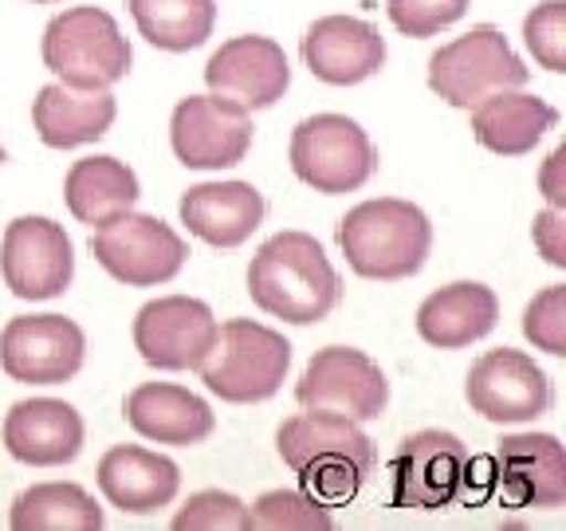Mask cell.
<instances>
[{"label": "cell", "instance_id": "1", "mask_svg": "<svg viewBox=\"0 0 566 531\" xmlns=\"http://www.w3.org/2000/svg\"><path fill=\"white\" fill-rule=\"evenodd\" d=\"M248 295L264 315L307 327L323 323L343 300V280L323 244L300 229L275 232L248 264Z\"/></svg>", "mask_w": 566, "mask_h": 531}, {"label": "cell", "instance_id": "2", "mask_svg": "<svg viewBox=\"0 0 566 531\" xmlns=\"http://www.w3.org/2000/svg\"><path fill=\"white\" fill-rule=\"evenodd\" d=\"M275 449L300 485L323 504L354 500L374 472V441L358 429V421L338 414L307 409L287 417L275 434Z\"/></svg>", "mask_w": 566, "mask_h": 531}, {"label": "cell", "instance_id": "3", "mask_svg": "<svg viewBox=\"0 0 566 531\" xmlns=\"http://www.w3.org/2000/svg\"><path fill=\"white\" fill-rule=\"evenodd\" d=\"M338 248L363 280H409L421 272L433 248V225L417 205L401 197H378L346 212L338 225Z\"/></svg>", "mask_w": 566, "mask_h": 531}, {"label": "cell", "instance_id": "4", "mask_svg": "<svg viewBox=\"0 0 566 531\" xmlns=\"http://www.w3.org/2000/svg\"><path fill=\"white\" fill-rule=\"evenodd\" d=\"M197 371L221 402L232 406L268 402L272 394H280L283 378L292 371V343L256 319H229V323H217V339Z\"/></svg>", "mask_w": 566, "mask_h": 531}, {"label": "cell", "instance_id": "5", "mask_svg": "<svg viewBox=\"0 0 566 531\" xmlns=\"http://www.w3.org/2000/svg\"><path fill=\"white\" fill-rule=\"evenodd\" d=\"M134 63L126 35L103 9H67L44 28V67L80 91H111Z\"/></svg>", "mask_w": 566, "mask_h": 531}, {"label": "cell", "instance_id": "6", "mask_svg": "<svg viewBox=\"0 0 566 531\" xmlns=\"http://www.w3.org/2000/svg\"><path fill=\"white\" fill-rule=\"evenodd\" d=\"M531 71L512 52L504 32H495L492 24H480L472 32L457 35L452 44L437 48L429 60V87L441 95L449 106L472 111L484 103L488 95L500 91H520L527 87Z\"/></svg>", "mask_w": 566, "mask_h": 531}, {"label": "cell", "instance_id": "7", "mask_svg": "<svg viewBox=\"0 0 566 531\" xmlns=\"http://www.w3.org/2000/svg\"><path fill=\"white\" fill-rule=\"evenodd\" d=\"M91 257L106 275H115L126 288H158L186 268L189 248L166 221L150 212H118L111 221L95 225Z\"/></svg>", "mask_w": 566, "mask_h": 531}, {"label": "cell", "instance_id": "8", "mask_svg": "<svg viewBox=\"0 0 566 531\" xmlns=\"http://www.w3.org/2000/svg\"><path fill=\"white\" fill-rule=\"evenodd\" d=\"M292 169L315 194H354L378 169V150L354 118L315 115L295 126Z\"/></svg>", "mask_w": 566, "mask_h": 531}, {"label": "cell", "instance_id": "9", "mask_svg": "<svg viewBox=\"0 0 566 531\" xmlns=\"http://www.w3.org/2000/svg\"><path fill=\"white\" fill-rule=\"evenodd\" d=\"M394 480V504L417 508V512H441L452 508L472 480V457L457 434L444 429H421L406 437L389 460Z\"/></svg>", "mask_w": 566, "mask_h": 531}, {"label": "cell", "instance_id": "10", "mask_svg": "<svg viewBox=\"0 0 566 531\" xmlns=\"http://www.w3.org/2000/svg\"><path fill=\"white\" fill-rule=\"evenodd\" d=\"M295 402L303 409L338 414L363 425L386 414L389 382L370 354L354 351V346H323L303 371Z\"/></svg>", "mask_w": 566, "mask_h": 531}, {"label": "cell", "instance_id": "11", "mask_svg": "<svg viewBox=\"0 0 566 531\" xmlns=\"http://www.w3.org/2000/svg\"><path fill=\"white\" fill-rule=\"evenodd\" d=\"M87 335L75 319L17 315L0 331V371L24 386H63L83 371Z\"/></svg>", "mask_w": 566, "mask_h": 531}, {"label": "cell", "instance_id": "12", "mask_svg": "<svg viewBox=\"0 0 566 531\" xmlns=\"http://www.w3.org/2000/svg\"><path fill=\"white\" fill-rule=\"evenodd\" d=\"M464 398H469L472 414H480L484 421H535L551 409V378L531 354L500 346L472 363L469 378H464Z\"/></svg>", "mask_w": 566, "mask_h": 531}, {"label": "cell", "instance_id": "13", "mask_svg": "<svg viewBox=\"0 0 566 531\" xmlns=\"http://www.w3.org/2000/svg\"><path fill=\"white\" fill-rule=\"evenodd\" d=\"M0 275L17 300H55L75 275V248L63 225L17 217L0 240Z\"/></svg>", "mask_w": 566, "mask_h": 531}, {"label": "cell", "instance_id": "14", "mask_svg": "<svg viewBox=\"0 0 566 531\" xmlns=\"http://www.w3.org/2000/svg\"><path fill=\"white\" fill-rule=\"evenodd\" d=\"M252 118L244 106L217 95H189L174 106L169 142L181 166L189 169H229L252 150Z\"/></svg>", "mask_w": 566, "mask_h": 531}, {"label": "cell", "instance_id": "15", "mask_svg": "<svg viewBox=\"0 0 566 531\" xmlns=\"http://www.w3.org/2000/svg\"><path fill=\"white\" fill-rule=\"evenodd\" d=\"M217 339L209 303L189 295L150 300L134 319V346L154 371H197Z\"/></svg>", "mask_w": 566, "mask_h": 531}, {"label": "cell", "instance_id": "16", "mask_svg": "<svg viewBox=\"0 0 566 531\" xmlns=\"http://www.w3.org/2000/svg\"><path fill=\"white\" fill-rule=\"evenodd\" d=\"M205 83L217 98H229L244 111H264V106L280 103L283 91L292 87V67L275 40L237 35L205 63Z\"/></svg>", "mask_w": 566, "mask_h": 531}, {"label": "cell", "instance_id": "17", "mask_svg": "<svg viewBox=\"0 0 566 531\" xmlns=\"http://www.w3.org/2000/svg\"><path fill=\"white\" fill-rule=\"evenodd\" d=\"M303 63L315 80L331 87H354L381 71L386 40L378 28L358 17H323L303 35Z\"/></svg>", "mask_w": 566, "mask_h": 531}, {"label": "cell", "instance_id": "18", "mask_svg": "<svg viewBox=\"0 0 566 531\" xmlns=\"http://www.w3.org/2000/svg\"><path fill=\"white\" fill-rule=\"evenodd\" d=\"M83 417L75 406L60 398L17 402L4 417V449L32 469L71 465L83 449Z\"/></svg>", "mask_w": 566, "mask_h": 531}, {"label": "cell", "instance_id": "19", "mask_svg": "<svg viewBox=\"0 0 566 531\" xmlns=\"http://www.w3.org/2000/svg\"><path fill=\"white\" fill-rule=\"evenodd\" d=\"M500 492L515 508L566 504V449L555 434H512L495 452Z\"/></svg>", "mask_w": 566, "mask_h": 531}, {"label": "cell", "instance_id": "20", "mask_svg": "<svg viewBox=\"0 0 566 531\" xmlns=\"http://www.w3.org/2000/svg\"><path fill=\"white\" fill-rule=\"evenodd\" d=\"M98 488L123 512L150 516L174 504L177 488H181V469L169 457L142 449V445H115L98 460Z\"/></svg>", "mask_w": 566, "mask_h": 531}, {"label": "cell", "instance_id": "21", "mask_svg": "<svg viewBox=\"0 0 566 531\" xmlns=\"http://www.w3.org/2000/svg\"><path fill=\"white\" fill-rule=\"evenodd\" d=\"M123 414L134 434L158 445H201L217 429L209 402L174 382H146V386L130 389Z\"/></svg>", "mask_w": 566, "mask_h": 531}, {"label": "cell", "instance_id": "22", "mask_svg": "<svg viewBox=\"0 0 566 531\" xmlns=\"http://www.w3.org/2000/svg\"><path fill=\"white\" fill-rule=\"evenodd\" d=\"M181 221L212 248H240L264 221V197L248 181H205L181 197Z\"/></svg>", "mask_w": 566, "mask_h": 531}, {"label": "cell", "instance_id": "23", "mask_svg": "<svg viewBox=\"0 0 566 531\" xmlns=\"http://www.w3.org/2000/svg\"><path fill=\"white\" fill-rule=\"evenodd\" d=\"M118 115V103L111 91H80L67 83H48L32 103L35 134L52 150H75L98 142Z\"/></svg>", "mask_w": 566, "mask_h": 531}, {"label": "cell", "instance_id": "24", "mask_svg": "<svg viewBox=\"0 0 566 531\" xmlns=\"http://www.w3.org/2000/svg\"><path fill=\"white\" fill-rule=\"evenodd\" d=\"M500 323V300L484 283H449L417 308V335L437 351H460Z\"/></svg>", "mask_w": 566, "mask_h": 531}, {"label": "cell", "instance_id": "25", "mask_svg": "<svg viewBox=\"0 0 566 531\" xmlns=\"http://www.w3.org/2000/svg\"><path fill=\"white\" fill-rule=\"evenodd\" d=\"M558 111L539 95L527 91H500L484 103L472 106V134L484 150L504 154V158H523L543 142V134L555 131Z\"/></svg>", "mask_w": 566, "mask_h": 531}, {"label": "cell", "instance_id": "26", "mask_svg": "<svg viewBox=\"0 0 566 531\" xmlns=\"http://www.w3.org/2000/svg\"><path fill=\"white\" fill-rule=\"evenodd\" d=\"M63 201H67L71 217L83 225H103L118 212L134 209L138 201V177L126 162L118 158H83L71 166L67 181H63Z\"/></svg>", "mask_w": 566, "mask_h": 531}, {"label": "cell", "instance_id": "27", "mask_svg": "<svg viewBox=\"0 0 566 531\" xmlns=\"http://www.w3.org/2000/svg\"><path fill=\"white\" fill-rule=\"evenodd\" d=\"M9 523L17 531H98L103 508L95 504L87 488L71 480H44L12 500Z\"/></svg>", "mask_w": 566, "mask_h": 531}, {"label": "cell", "instance_id": "28", "mask_svg": "<svg viewBox=\"0 0 566 531\" xmlns=\"http://www.w3.org/2000/svg\"><path fill=\"white\" fill-rule=\"evenodd\" d=\"M138 32L161 52H193L212 35L217 4L212 0H130Z\"/></svg>", "mask_w": 566, "mask_h": 531}, {"label": "cell", "instance_id": "29", "mask_svg": "<svg viewBox=\"0 0 566 531\" xmlns=\"http://www.w3.org/2000/svg\"><path fill=\"white\" fill-rule=\"evenodd\" d=\"M248 516H252V528H260V531H331L335 528L327 504L315 500L311 492H295V488L264 492L256 504L248 508Z\"/></svg>", "mask_w": 566, "mask_h": 531}, {"label": "cell", "instance_id": "30", "mask_svg": "<svg viewBox=\"0 0 566 531\" xmlns=\"http://www.w3.org/2000/svg\"><path fill=\"white\" fill-rule=\"evenodd\" d=\"M177 531H248L252 528V516L248 504L237 500L232 492L221 488H209V492H197L186 500V508L174 516Z\"/></svg>", "mask_w": 566, "mask_h": 531}, {"label": "cell", "instance_id": "31", "mask_svg": "<svg viewBox=\"0 0 566 531\" xmlns=\"http://www.w3.org/2000/svg\"><path fill=\"white\" fill-rule=\"evenodd\" d=\"M523 335L535 343V351H547L555 358L566 354V283H551L523 311Z\"/></svg>", "mask_w": 566, "mask_h": 531}, {"label": "cell", "instance_id": "32", "mask_svg": "<svg viewBox=\"0 0 566 531\" xmlns=\"http://www.w3.org/2000/svg\"><path fill=\"white\" fill-rule=\"evenodd\" d=\"M523 40L535 63L547 71H566V4L563 0H547L535 4L523 20Z\"/></svg>", "mask_w": 566, "mask_h": 531}, {"label": "cell", "instance_id": "33", "mask_svg": "<svg viewBox=\"0 0 566 531\" xmlns=\"http://www.w3.org/2000/svg\"><path fill=\"white\" fill-rule=\"evenodd\" d=\"M386 12L398 32L424 40V35H437L441 28L457 24L469 12V0H386Z\"/></svg>", "mask_w": 566, "mask_h": 531}, {"label": "cell", "instance_id": "34", "mask_svg": "<svg viewBox=\"0 0 566 531\" xmlns=\"http://www.w3.org/2000/svg\"><path fill=\"white\" fill-rule=\"evenodd\" d=\"M531 237H535V248L543 252L551 268H566V209H543L531 225Z\"/></svg>", "mask_w": 566, "mask_h": 531}, {"label": "cell", "instance_id": "35", "mask_svg": "<svg viewBox=\"0 0 566 531\" xmlns=\"http://www.w3.org/2000/svg\"><path fill=\"white\" fill-rule=\"evenodd\" d=\"M539 189H543V197H547L551 209H566V146H555L551 158L543 162Z\"/></svg>", "mask_w": 566, "mask_h": 531}, {"label": "cell", "instance_id": "36", "mask_svg": "<svg viewBox=\"0 0 566 531\" xmlns=\"http://www.w3.org/2000/svg\"><path fill=\"white\" fill-rule=\"evenodd\" d=\"M32 4H52V0H32Z\"/></svg>", "mask_w": 566, "mask_h": 531}, {"label": "cell", "instance_id": "37", "mask_svg": "<svg viewBox=\"0 0 566 531\" xmlns=\"http://www.w3.org/2000/svg\"><path fill=\"white\" fill-rule=\"evenodd\" d=\"M0 162H4V146H0Z\"/></svg>", "mask_w": 566, "mask_h": 531}]
</instances>
